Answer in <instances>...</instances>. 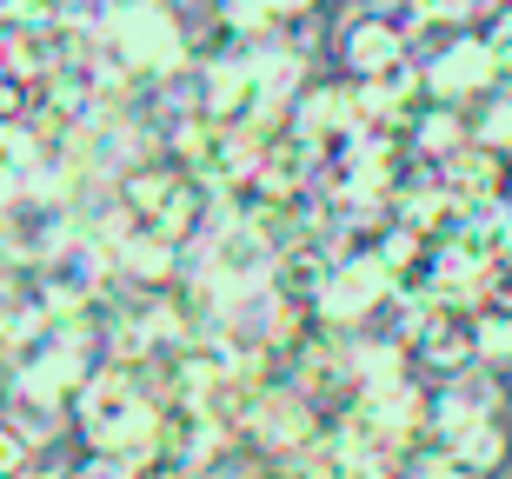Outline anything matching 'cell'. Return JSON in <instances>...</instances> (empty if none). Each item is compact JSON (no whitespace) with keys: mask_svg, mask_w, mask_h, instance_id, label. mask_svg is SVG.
Listing matches in <instances>:
<instances>
[{"mask_svg":"<svg viewBox=\"0 0 512 479\" xmlns=\"http://www.w3.org/2000/svg\"><path fill=\"white\" fill-rule=\"evenodd\" d=\"M160 406H167V386L153 366H100L74 400L80 446L120 453L153 479L160 473Z\"/></svg>","mask_w":512,"mask_h":479,"instance_id":"1","label":"cell"},{"mask_svg":"<svg viewBox=\"0 0 512 479\" xmlns=\"http://www.w3.org/2000/svg\"><path fill=\"white\" fill-rule=\"evenodd\" d=\"M193 40L187 20H180V7L173 0H140V7H127V20H120L107 40H94L100 60L120 74V87H167V80H180L193 67Z\"/></svg>","mask_w":512,"mask_h":479,"instance_id":"2","label":"cell"},{"mask_svg":"<svg viewBox=\"0 0 512 479\" xmlns=\"http://www.w3.org/2000/svg\"><path fill=\"white\" fill-rule=\"evenodd\" d=\"M326 426H333V420H326V406L313 400L306 386L266 380V393H260V406H253V420H247V433H240V446H247L253 460L280 466V460H293V453H306Z\"/></svg>","mask_w":512,"mask_h":479,"instance_id":"3","label":"cell"},{"mask_svg":"<svg viewBox=\"0 0 512 479\" xmlns=\"http://www.w3.org/2000/svg\"><path fill=\"white\" fill-rule=\"evenodd\" d=\"M193 273H207L213 287H227V293H240V287H266L273 280V267H280V247L266 240L253 220H240V213H220L200 240H193V260H187Z\"/></svg>","mask_w":512,"mask_h":479,"instance_id":"4","label":"cell"},{"mask_svg":"<svg viewBox=\"0 0 512 479\" xmlns=\"http://www.w3.org/2000/svg\"><path fill=\"white\" fill-rule=\"evenodd\" d=\"M393 293H399V280H393V260L386 253H340V267H333V280H326L313 313L333 333H360V326L380 320V307Z\"/></svg>","mask_w":512,"mask_h":479,"instance_id":"5","label":"cell"},{"mask_svg":"<svg viewBox=\"0 0 512 479\" xmlns=\"http://www.w3.org/2000/svg\"><path fill=\"white\" fill-rule=\"evenodd\" d=\"M74 200H54V193H34L20 187L0 200V260H14V267H40L47 253L74 233Z\"/></svg>","mask_w":512,"mask_h":479,"instance_id":"6","label":"cell"},{"mask_svg":"<svg viewBox=\"0 0 512 479\" xmlns=\"http://www.w3.org/2000/svg\"><path fill=\"white\" fill-rule=\"evenodd\" d=\"M34 280H40V300H47V307H94L100 293L114 287V253H107V240H94L87 227H74L34 267Z\"/></svg>","mask_w":512,"mask_h":479,"instance_id":"7","label":"cell"},{"mask_svg":"<svg viewBox=\"0 0 512 479\" xmlns=\"http://www.w3.org/2000/svg\"><path fill=\"white\" fill-rule=\"evenodd\" d=\"M506 413V386L499 366H473L459 380H426V446H453L473 420Z\"/></svg>","mask_w":512,"mask_h":479,"instance_id":"8","label":"cell"},{"mask_svg":"<svg viewBox=\"0 0 512 479\" xmlns=\"http://www.w3.org/2000/svg\"><path fill=\"white\" fill-rule=\"evenodd\" d=\"M406 353H413L419 380H459V373L486 366V360H479V313H466V307H426Z\"/></svg>","mask_w":512,"mask_h":479,"instance_id":"9","label":"cell"},{"mask_svg":"<svg viewBox=\"0 0 512 479\" xmlns=\"http://www.w3.org/2000/svg\"><path fill=\"white\" fill-rule=\"evenodd\" d=\"M74 400H80V380H67V373H14L7 380V420L34 446H54L67 433Z\"/></svg>","mask_w":512,"mask_h":479,"instance_id":"10","label":"cell"},{"mask_svg":"<svg viewBox=\"0 0 512 479\" xmlns=\"http://www.w3.org/2000/svg\"><path fill=\"white\" fill-rule=\"evenodd\" d=\"M439 193L459 200V207H493V200H512V160L486 140H466L459 154L439 160Z\"/></svg>","mask_w":512,"mask_h":479,"instance_id":"11","label":"cell"},{"mask_svg":"<svg viewBox=\"0 0 512 479\" xmlns=\"http://www.w3.org/2000/svg\"><path fill=\"white\" fill-rule=\"evenodd\" d=\"M333 54H340L346 80H373V74H386L399 54H413V47H406V40L360 0V7H346L340 27H333Z\"/></svg>","mask_w":512,"mask_h":479,"instance_id":"12","label":"cell"},{"mask_svg":"<svg viewBox=\"0 0 512 479\" xmlns=\"http://www.w3.org/2000/svg\"><path fill=\"white\" fill-rule=\"evenodd\" d=\"M333 267H340V240H333V233H306V240H293V247L280 253L273 287H280V300L293 313H313L320 293H326V280H333Z\"/></svg>","mask_w":512,"mask_h":479,"instance_id":"13","label":"cell"},{"mask_svg":"<svg viewBox=\"0 0 512 479\" xmlns=\"http://www.w3.org/2000/svg\"><path fill=\"white\" fill-rule=\"evenodd\" d=\"M506 446H512V440H506V413H493V420H473L453 446H439V453H453L466 473L493 479V473H499V460H506Z\"/></svg>","mask_w":512,"mask_h":479,"instance_id":"14","label":"cell"},{"mask_svg":"<svg viewBox=\"0 0 512 479\" xmlns=\"http://www.w3.org/2000/svg\"><path fill=\"white\" fill-rule=\"evenodd\" d=\"M34 114H40V87L0 60V127H14V120H34Z\"/></svg>","mask_w":512,"mask_h":479,"instance_id":"15","label":"cell"},{"mask_svg":"<svg viewBox=\"0 0 512 479\" xmlns=\"http://www.w3.org/2000/svg\"><path fill=\"white\" fill-rule=\"evenodd\" d=\"M479 360L512 366V313L506 307H479Z\"/></svg>","mask_w":512,"mask_h":479,"instance_id":"16","label":"cell"},{"mask_svg":"<svg viewBox=\"0 0 512 479\" xmlns=\"http://www.w3.org/2000/svg\"><path fill=\"white\" fill-rule=\"evenodd\" d=\"M34 473V440L0 413V479H27Z\"/></svg>","mask_w":512,"mask_h":479,"instance_id":"17","label":"cell"},{"mask_svg":"<svg viewBox=\"0 0 512 479\" xmlns=\"http://www.w3.org/2000/svg\"><path fill=\"white\" fill-rule=\"evenodd\" d=\"M74 479H147V473H140L133 460H120V453H94V446H80Z\"/></svg>","mask_w":512,"mask_h":479,"instance_id":"18","label":"cell"},{"mask_svg":"<svg viewBox=\"0 0 512 479\" xmlns=\"http://www.w3.org/2000/svg\"><path fill=\"white\" fill-rule=\"evenodd\" d=\"M399 479H479V473H466V466H459L453 453L426 446V453H413V460H406V473H399Z\"/></svg>","mask_w":512,"mask_h":479,"instance_id":"19","label":"cell"},{"mask_svg":"<svg viewBox=\"0 0 512 479\" xmlns=\"http://www.w3.org/2000/svg\"><path fill=\"white\" fill-rule=\"evenodd\" d=\"M479 307H506L512 313V253H499L493 267L479 273Z\"/></svg>","mask_w":512,"mask_h":479,"instance_id":"20","label":"cell"},{"mask_svg":"<svg viewBox=\"0 0 512 479\" xmlns=\"http://www.w3.org/2000/svg\"><path fill=\"white\" fill-rule=\"evenodd\" d=\"M0 47H7V27H0Z\"/></svg>","mask_w":512,"mask_h":479,"instance_id":"21","label":"cell"}]
</instances>
